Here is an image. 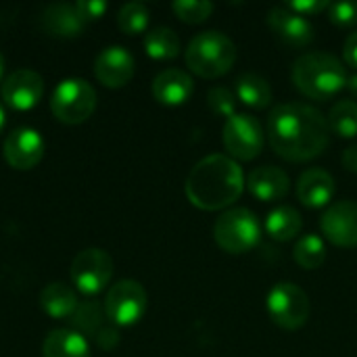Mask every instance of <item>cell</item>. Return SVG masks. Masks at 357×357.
I'll return each instance as SVG.
<instances>
[{
	"label": "cell",
	"mask_w": 357,
	"mask_h": 357,
	"mask_svg": "<svg viewBox=\"0 0 357 357\" xmlns=\"http://www.w3.org/2000/svg\"><path fill=\"white\" fill-rule=\"evenodd\" d=\"M75 8L84 21H92V19H98L107 13V2L105 0H77Z\"/></svg>",
	"instance_id": "33"
},
{
	"label": "cell",
	"mask_w": 357,
	"mask_h": 357,
	"mask_svg": "<svg viewBox=\"0 0 357 357\" xmlns=\"http://www.w3.org/2000/svg\"><path fill=\"white\" fill-rule=\"evenodd\" d=\"M69 320L75 333H79L82 337H90L94 343L102 337V333L109 326H113V322L107 318L105 303L100 305L98 301H82Z\"/></svg>",
	"instance_id": "20"
},
{
	"label": "cell",
	"mask_w": 357,
	"mask_h": 357,
	"mask_svg": "<svg viewBox=\"0 0 357 357\" xmlns=\"http://www.w3.org/2000/svg\"><path fill=\"white\" fill-rule=\"evenodd\" d=\"M341 161H343V167H345L347 172L357 174V144H351L349 149H345Z\"/></svg>",
	"instance_id": "35"
},
{
	"label": "cell",
	"mask_w": 357,
	"mask_h": 357,
	"mask_svg": "<svg viewBox=\"0 0 357 357\" xmlns=\"http://www.w3.org/2000/svg\"><path fill=\"white\" fill-rule=\"evenodd\" d=\"M303 228V218L295 207L289 205H280L276 209H272L266 218V232L280 243H287L291 238H295Z\"/></svg>",
	"instance_id": "23"
},
{
	"label": "cell",
	"mask_w": 357,
	"mask_h": 357,
	"mask_svg": "<svg viewBox=\"0 0 357 357\" xmlns=\"http://www.w3.org/2000/svg\"><path fill=\"white\" fill-rule=\"evenodd\" d=\"M4 121H6V115H4V109H2V105H0V132H2V128H4Z\"/></svg>",
	"instance_id": "37"
},
{
	"label": "cell",
	"mask_w": 357,
	"mask_h": 357,
	"mask_svg": "<svg viewBox=\"0 0 357 357\" xmlns=\"http://www.w3.org/2000/svg\"><path fill=\"white\" fill-rule=\"evenodd\" d=\"M207 105L215 115H224L226 119L236 113V96L226 86H213L207 94Z\"/></svg>",
	"instance_id": "30"
},
{
	"label": "cell",
	"mask_w": 357,
	"mask_h": 357,
	"mask_svg": "<svg viewBox=\"0 0 357 357\" xmlns=\"http://www.w3.org/2000/svg\"><path fill=\"white\" fill-rule=\"evenodd\" d=\"M247 186H249L251 195L257 197L259 201H266V203L268 201H280L287 197V192L291 188V178L280 167L261 165L249 174Z\"/></svg>",
	"instance_id": "18"
},
{
	"label": "cell",
	"mask_w": 357,
	"mask_h": 357,
	"mask_svg": "<svg viewBox=\"0 0 357 357\" xmlns=\"http://www.w3.org/2000/svg\"><path fill=\"white\" fill-rule=\"evenodd\" d=\"M195 90V82L190 73L184 69H163L155 79H153V96L167 107H178L184 105Z\"/></svg>",
	"instance_id": "16"
},
{
	"label": "cell",
	"mask_w": 357,
	"mask_h": 357,
	"mask_svg": "<svg viewBox=\"0 0 357 357\" xmlns=\"http://www.w3.org/2000/svg\"><path fill=\"white\" fill-rule=\"evenodd\" d=\"M149 19H151L149 6L144 2H138V0L126 2L117 13V25L128 36L142 33L146 29V25H149Z\"/></svg>",
	"instance_id": "28"
},
{
	"label": "cell",
	"mask_w": 357,
	"mask_h": 357,
	"mask_svg": "<svg viewBox=\"0 0 357 357\" xmlns=\"http://www.w3.org/2000/svg\"><path fill=\"white\" fill-rule=\"evenodd\" d=\"M144 50L149 56L165 61L180 54V38L172 27L159 25L144 36Z\"/></svg>",
	"instance_id": "25"
},
{
	"label": "cell",
	"mask_w": 357,
	"mask_h": 357,
	"mask_svg": "<svg viewBox=\"0 0 357 357\" xmlns=\"http://www.w3.org/2000/svg\"><path fill=\"white\" fill-rule=\"evenodd\" d=\"M328 17L335 25L341 27H351L357 23V2L356 0H339L331 2L328 6Z\"/></svg>",
	"instance_id": "31"
},
{
	"label": "cell",
	"mask_w": 357,
	"mask_h": 357,
	"mask_svg": "<svg viewBox=\"0 0 357 357\" xmlns=\"http://www.w3.org/2000/svg\"><path fill=\"white\" fill-rule=\"evenodd\" d=\"M347 88H349V92H351L354 96H357V73L347 79Z\"/></svg>",
	"instance_id": "36"
},
{
	"label": "cell",
	"mask_w": 357,
	"mask_h": 357,
	"mask_svg": "<svg viewBox=\"0 0 357 357\" xmlns=\"http://www.w3.org/2000/svg\"><path fill=\"white\" fill-rule=\"evenodd\" d=\"M324 236L337 245L351 249L357 247V203L356 201H339L333 203L322 220H320Z\"/></svg>",
	"instance_id": "12"
},
{
	"label": "cell",
	"mask_w": 357,
	"mask_h": 357,
	"mask_svg": "<svg viewBox=\"0 0 357 357\" xmlns=\"http://www.w3.org/2000/svg\"><path fill=\"white\" fill-rule=\"evenodd\" d=\"M94 75L107 88H121L134 75V56L126 46H107L94 61Z\"/></svg>",
	"instance_id": "14"
},
{
	"label": "cell",
	"mask_w": 357,
	"mask_h": 357,
	"mask_svg": "<svg viewBox=\"0 0 357 357\" xmlns=\"http://www.w3.org/2000/svg\"><path fill=\"white\" fill-rule=\"evenodd\" d=\"M42 356L44 357H90L88 339L82 337L75 331L56 328L46 335L42 343Z\"/></svg>",
	"instance_id": "21"
},
{
	"label": "cell",
	"mask_w": 357,
	"mask_h": 357,
	"mask_svg": "<svg viewBox=\"0 0 357 357\" xmlns=\"http://www.w3.org/2000/svg\"><path fill=\"white\" fill-rule=\"evenodd\" d=\"M146 303L149 297L144 287L138 280L126 278L109 289L105 299V312L115 326H132L144 316Z\"/></svg>",
	"instance_id": "9"
},
{
	"label": "cell",
	"mask_w": 357,
	"mask_h": 357,
	"mask_svg": "<svg viewBox=\"0 0 357 357\" xmlns=\"http://www.w3.org/2000/svg\"><path fill=\"white\" fill-rule=\"evenodd\" d=\"M236 98L253 109H266L272 102V88L259 73H243L236 79Z\"/></svg>",
	"instance_id": "24"
},
{
	"label": "cell",
	"mask_w": 357,
	"mask_h": 357,
	"mask_svg": "<svg viewBox=\"0 0 357 357\" xmlns=\"http://www.w3.org/2000/svg\"><path fill=\"white\" fill-rule=\"evenodd\" d=\"M184 190L195 207L220 211L238 201L245 190V174L232 157L207 155L190 169Z\"/></svg>",
	"instance_id": "2"
},
{
	"label": "cell",
	"mask_w": 357,
	"mask_h": 357,
	"mask_svg": "<svg viewBox=\"0 0 357 357\" xmlns=\"http://www.w3.org/2000/svg\"><path fill=\"white\" fill-rule=\"evenodd\" d=\"M328 126L331 132L339 134L341 138H354L357 136V102L356 100H339L333 105L328 113Z\"/></svg>",
	"instance_id": "27"
},
{
	"label": "cell",
	"mask_w": 357,
	"mask_h": 357,
	"mask_svg": "<svg viewBox=\"0 0 357 357\" xmlns=\"http://www.w3.org/2000/svg\"><path fill=\"white\" fill-rule=\"evenodd\" d=\"M2 73H4V56L0 52V77H2Z\"/></svg>",
	"instance_id": "38"
},
{
	"label": "cell",
	"mask_w": 357,
	"mask_h": 357,
	"mask_svg": "<svg viewBox=\"0 0 357 357\" xmlns=\"http://www.w3.org/2000/svg\"><path fill=\"white\" fill-rule=\"evenodd\" d=\"M268 138L287 161H312L331 142V126L322 111L307 102H280L268 119Z\"/></svg>",
	"instance_id": "1"
},
{
	"label": "cell",
	"mask_w": 357,
	"mask_h": 357,
	"mask_svg": "<svg viewBox=\"0 0 357 357\" xmlns=\"http://www.w3.org/2000/svg\"><path fill=\"white\" fill-rule=\"evenodd\" d=\"M96 109V90L90 82L79 77L63 79L50 96L52 115L69 126L86 121Z\"/></svg>",
	"instance_id": "6"
},
{
	"label": "cell",
	"mask_w": 357,
	"mask_h": 357,
	"mask_svg": "<svg viewBox=\"0 0 357 357\" xmlns=\"http://www.w3.org/2000/svg\"><path fill=\"white\" fill-rule=\"evenodd\" d=\"M268 312L276 326L299 331L307 324L312 305L307 293L295 282H278L268 293Z\"/></svg>",
	"instance_id": "7"
},
{
	"label": "cell",
	"mask_w": 357,
	"mask_h": 357,
	"mask_svg": "<svg viewBox=\"0 0 357 357\" xmlns=\"http://www.w3.org/2000/svg\"><path fill=\"white\" fill-rule=\"evenodd\" d=\"M213 238L226 253H249L261 238V226L251 209L232 207L218 218L213 226Z\"/></svg>",
	"instance_id": "5"
},
{
	"label": "cell",
	"mask_w": 357,
	"mask_h": 357,
	"mask_svg": "<svg viewBox=\"0 0 357 357\" xmlns=\"http://www.w3.org/2000/svg\"><path fill=\"white\" fill-rule=\"evenodd\" d=\"M40 305H42V310L50 318L63 320V318H71L79 303H77L75 291L69 284H65V282H50L40 293Z\"/></svg>",
	"instance_id": "22"
},
{
	"label": "cell",
	"mask_w": 357,
	"mask_h": 357,
	"mask_svg": "<svg viewBox=\"0 0 357 357\" xmlns=\"http://www.w3.org/2000/svg\"><path fill=\"white\" fill-rule=\"evenodd\" d=\"M44 96V79L33 69H17L2 84V100L17 109H33Z\"/></svg>",
	"instance_id": "13"
},
{
	"label": "cell",
	"mask_w": 357,
	"mask_h": 357,
	"mask_svg": "<svg viewBox=\"0 0 357 357\" xmlns=\"http://www.w3.org/2000/svg\"><path fill=\"white\" fill-rule=\"evenodd\" d=\"M42 27L54 38H75L82 33L86 21L77 13L75 4L69 2H52L42 10Z\"/></svg>",
	"instance_id": "19"
},
{
	"label": "cell",
	"mask_w": 357,
	"mask_h": 357,
	"mask_svg": "<svg viewBox=\"0 0 357 357\" xmlns=\"http://www.w3.org/2000/svg\"><path fill=\"white\" fill-rule=\"evenodd\" d=\"M44 138L33 128H17L4 140V159L15 169H31L44 157Z\"/></svg>",
	"instance_id": "11"
},
{
	"label": "cell",
	"mask_w": 357,
	"mask_h": 357,
	"mask_svg": "<svg viewBox=\"0 0 357 357\" xmlns=\"http://www.w3.org/2000/svg\"><path fill=\"white\" fill-rule=\"evenodd\" d=\"M284 6H289L291 10H295L301 17H312V15L326 10L331 6V2L328 0H293V2L289 0Z\"/></svg>",
	"instance_id": "32"
},
{
	"label": "cell",
	"mask_w": 357,
	"mask_h": 357,
	"mask_svg": "<svg viewBox=\"0 0 357 357\" xmlns=\"http://www.w3.org/2000/svg\"><path fill=\"white\" fill-rule=\"evenodd\" d=\"M268 25L282 42L291 46H307L314 40V25L307 17L297 15L284 4L268 10Z\"/></svg>",
	"instance_id": "15"
},
{
	"label": "cell",
	"mask_w": 357,
	"mask_h": 357,
	"mask_svg": "<svg viewBox=\"0 0 357 357\" xmlns=\"http://www.w3.org/2000/svg\"><path fill=\"white\" fill-rule=\"evenodd\" d=\"M172 8L186 23H203L213 13V4L209 0H176Z\"/></svg>",
	"instance_id": "29"
},
{
	"label": "cell",
	"mask_w": 357,
	"mask_h": 357,
	"mask_svg": "<svg viewBox=\"0 0 357 357\" xmlns=\"http://www.w3.org/2000/svg\"><path fill=\"white\" fill-rule=\"evenodd\" d=\"M113 276V259L107 251L90 247L79 251L71 261V280L84 295L100 293Z\"/></svg>",
	"instance_id": "10"
},
{
	"label": "cell",
	"mask_w": 357,
	"mask_h": 357,
	"mask_svg": "<svg viewBox=\"0 0 357 357\" xmlns=\"http://www.w3.org/2000/svg\"><path fill=\"white\" fill-rule=\"evenodd\" d=\"M293 257L303 270H318L326 261V245L318 234H305L297 241Z\"/></svg>",
	"instance_id": "26"
},
{
	"label": "cell",
	"mask_w": 357,
	"mask_h": 357,
	"mask_svg": "<svg viewBox=\"0 0 357 357\" xmlns=\"http://www.w3.org/2000/svg\"><path fill=\"white\" fill-rule=\"evenodd\" d=\"M335 190H337L335 178L326 169H320V167H312V169L303 172L297 182L299 201L312 209L328 205L335 197Z\"/></svg>",
	"instance_id": "17"
},
{
	"label": "cell",
	"mask_w": 357,
	"mask_h": 357,
	"mask_svg": "<svg viewBox=\"0 0 357 357\" xmlns=\"http://www.w3.org/2000/svg\"><path fill=\"white\" fill-rule=\"evenodd\" d=\"M222 140L234 161H251L264 149V130L257 117L249 113H234L224 123Z\"/></svg>",
	"instance_id": "8"
},
{
	"label": "cell",
	"mask_w": 357,
	"mask_h": 357,
	"mask_svg": "<svg viewBox=\"0 0 357 357\" xmlns=\"http://www.w3.org/2000/svg\"><path fill=\"white\" fill-rule=\"evenodd\" d=\"M295 86L314 100H328L347 86V69L331 52H305L291 69Z\"/></svg>",
	"instance_id": "3"
},
{
	"label": "cell",
	"mask_w": 357,
	"mask_h": 357,
	"mask_svg": "<svg viewBox=\"0 0 357 357\" xmlns=\"http://www.w3.org/2000/svg\"><path fill=\"white\" fill-rule=\"evenodd\" d=\"M343 56H345V63H347L349 67H356L357 69V29L345 40Z\"/></svg>",
	"instance_id": "34"
},
{
	"label": "cell",
	"mask_w": 357,
	"mask_h": 357,
	"mask_svg": "<svg viewBox=\"0 0 357 357\" xmlns=\"http://www.w3.org/2000/svg\"><path fill=\"white\" fill-rule=\"evenodd\" d=\"M184 59L192 73L207 79H215L234 67L236 44L222 31H201L188 42Z\"/></svg>",
	"instance_id": "4"
}]
</instances>
